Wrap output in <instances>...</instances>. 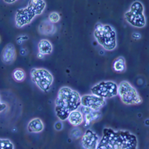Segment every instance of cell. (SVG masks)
I'll return each instance as SVG.
<instances>
[{
    "label": "cell",
    "instance_id": "obj_20",
    "mask_svg": "<svg viewBox=\"0 0 149 149\" xmlns=\"http://www.w3.org/2000/svg\"><path fill=\"white\" fill-rule=\"evenodd\" d=\"M0 149H14V145L8 139H0Z\"/></svg>",
    "mask_w": 149,
    "mask_h": 149
},
{
    "label": "cell",
    "instance_id": "obj_10",
    "mask_svg": "<svg viewBox=\"0 0 149 149\" xmlns=\"http://www.w3.org/2000/svg\"><path fill=\"white\" fill-rule=\"evenodd\" d=\"M98 135L91 129H87L82 135L81 144L85 149H96L99 142Z\"/></svg>",
    "mask_w": 149,
    "mask_h": 149
},
{
    "label": "cell",
    "instance_id": "obj_17",
    "mask_svg": "<svg viewBox=\"0 0 149 149\" xmlns=\"http://www.w3.org/2000/svg\"><path fill=\"white\" fill-rule=\"evenodd\" d=\"M55 28H54V25L51 22L47 21L42 22L40 26H39V31L41 34L42 35H50V34H53L55 32Z\"/></svg>",
    "mask_w": 149,
    "mask_h": 149
},
{
    "label": "cell",
    "instance_id": "obj_15",
    "mask_svg": "<svg viewBox=\"0 0 149 149\" xmlns=\"http://www.w3.org/2000/svg\"><path fill=\"white\" fill-rule=\"evenodd\" d=\"M38 51L39 54H42L44 56L51 54L53 52V45L48 40L42 39L38 43Z\"/></svg>",
    "mask_w": 149,
    "mask_h": 149
},
{
    "label": "cell",
    "instance_id": "obj_27",
    "mask_svg": "<svg viewBox=\"0 0 149 149\" xmlns=\"http://www.w3.org/2000/svg\"><path fill=\"white\" fill-rule=\"evenodd\" d=\"M5 108H6V104H3V103L1 102V100H0V112L3 111V110H4Z\"/></svg>",
    "mask_w": 149,
    "mask_h": 149
},
{
    "label": "cell",
    "instance_id": "obj_21",
    "mask_svg": "<svg viewBox=\"0 0 149 149\" xmlns=\"http://www.w3.org/2000/svg\"><path fill=\"white\" fill-rule=\"evenodd\" d=\"M60 19H61V16L58 12H51L48 16V22L53 24L58 22Z\"/></svg>",
    "mask_w": 149,
    "mask_h": 149
},
{
    "label": "cell",
    "instance_id": "obj_11",
    "mask_svg": "<svg viewBox=\"0 0 149 149\" xmlns=\"http://www.w3.org/2000/svg\"><path fill=\"white\" fill-rule=\"evenodd\" d=\"M79 110L83 115V118H84V124L85 126H88L89 124H91V123L98 120L101 116V112L100 111H97L94 109H91L90 108H86L84 106L79 107Z\"/></svg>",
    "mask_w": 149,
    "mask_h": 149
},
{
    "label": "cell",
    "instance_id": "obj_28",
    "mask_svg": "<svg viewBox=\"0 0 149 149\" xmlns=\"http://www.w3.org/2000/svg\"><path fill=\"white\" fill-rule=\"evenodd\" d=\"M16 2H17L16 0H5L4 1V3H14Z\"/></svg>",
    "mask_w": 149,
    "mask_h": 149
},
{
    "label": "cell",
    "instance_id": "obj_1",
    "mask_svg": "<svg viewBox=\"0 0 149 149\" xmlns=\"http://www.w3.org/2000/svg\"><path fill=\"white\" fill-rule=\"evenodd\" d=\"M137 137L127 130L105 128L96 149H137Z\"/></svg>",
    "mask_w": 149,
    "mask_h": 149
},
{
    "label": "cell",
    "instance_id": "obj_2",
    "mask_svg": "<svg viewBox=\"0 0 149 149\" xmlns=\"http://www.w3.org/2000/svg\"><path fill=\"white\" fill-rule=\"evenodd\" d=\"M81 106V96L78 91L68 86L61 87L55 99V114L61 121L67 120L72 111Z\"/></svg>",
    "mask_w": 149,
    "mask_h": 149
},
{
    "label": "cell",
    "instance_id": "obj_3",
    "mask_svg": "<svg viewBox=\"0 0 149 149\" xmlns=\"http://www.w3.org/2000/svg\"><path fill=\"white\" fill-rule=\"evenodd\" d=\"M94 37L97 42L107 51H113L117 47L116 32L109 24H96Z\"/></svg>",
    "mask_w": 149,
    "mask_h": 149
},
{
    "label": "cell",
    "instance_id": "obj_30",
    "mask_svg": "<svg viewBox=\"0 0 149 149\" xmlns=\"http://www.w3.org/2000/svg\"><path fill=\"white\" fill-rule=\"evenodd\" d=\"M0 43H1V37H0Z\"/></svg>",
    "mask_w": 149,
    "mask_h": 149
},
{
    "label": "cell",
    "instance_id": "obj_7",
    "mask_svg": "<svg viewBox=\"0 0 149 149\" xmlns=\"http://www.w3.org/2000/svg\"><path fill=\"white\" fill-rule=\"evenodd\" d=\"M118 85L114 81H102L93 85L91 89V94L98 96L102 98H111L117 96Z\"/></svg>",
    "mask_w": 149,
    "mask_h": 149
},
{
    "label": "cell",
    "instance_id": "obj_23",
    "mask_svg": "<svg viewBox=\"0 0 149 149\" xmlns=\"http://www.w3.org/2000/svg\"><path fill=\"white\" fill-rule=\"evenodd\" d=\"M28 39H29V36H25V35H22V36H17V42L18 43V44H22L23 42L28 41Z\"/></svg>",
    "mask_w": 149,
    "mask_h": 149
},
{
    "label": "cell",
    "instance_id": "obj_9",
    "mask_svg": "<svg viewBox=\"0 0 149 149\" xmlns=\"http://www.w3.org/2000/svg\"><path fill=\"white\" fill-rule=\"evenodd\" d=\"M106 102L104 98H102L94 94H87L81 97V106L90 108L91 109L100 111V109L105 105Z\"/></svg>",
    "mask_w": 149,
    "mask_h": 149
},
{
    "label": "cell",
    "instance_id": "obj_13",
    "mask_svg": "<svg viewBox=\"0 0 149 149\" xmlns=\"http://www.w3.org/2000/svg\"><path fill=\"white\" fill-rule=\"evenodd\" d=\"M68 122L70 124H72L74 127H78L81 124H83L84 123V118H83V115L80 112L79 109L72 111L67 118Z\"/></svg>",
    "mask_w": 149,
    "mask_h": 149
},
{
    "label": "cell",
    "instance_id": "obj_6",
    "mask_svg": "<svg viewBox=\"0 0 149 149\" xmlns=\"http://www.w3.org/2000/svg\"><path fill=\"white\" fill-rule=\"evenodd\" d=\"M30 76L33 83L45 92L50 90L54 82L52 73L44 68H33L30 72Z\"/></svg>",
    "mask_w": 149,
    "mask_h": 149
},
{
    "label": "cell",
    "instance_id": "obj_12",
    "mask_svg": "<svg viewBox=\"0 0 149 149\" xmlns=\"http://www.w3.org/2000/svg\"><path fill=\"white\" fill-rule=\"evenodd\" d=\"M17 52L12 43L7 44L2 51V61L4 64L10 65L16 61Z\"/></svg>",
    "mask_w": 149,
    "mask_h": 149
},
{
    "label": "cell",
    "instance_id": "obj_25",
    "mask_svg": "<svg viewBox=\"0 0 149 149\" xmlns=\"http://www.w3.org/2000/svg\"><path fill=\"white\" fill-rule=\"evenodd\" d=\"M54 127H55V128H56L57 130H61V129L62 128V124H61V122H59V123H55Z\"/></svg>",
    "mask_w": 149,
    "mask_h": 149
},
{
    "label": "cell",
    "instance_id": "obj_22",
    "mask_svg": "<svg viewBox=\"0 0 149 149\" xmlns=\"http://www.w3.org/2000/svg\"><path fill=\"white\" fill-rule=\"evenodd\" d=\"M71 135H72V137L74 138V139H79V138L81 137L83 134H82V132H81V130H80L79 128L75 127V128L71 131Z\"/></svg>",
    "mask_w": 149,
    "mask_h": 149
},
{
    "label": "cell",
    "instance_id": "obj_14",
    "mask_svg": "<svg viewBox=\"0 0 149 149\" xmlns=\"http://www.w3.org/2000/svg\"><path fill=\"white\" fill-rule=\"evenodd\" d=\"M43 129L44 124L40 118H34L28 124V131L30 133H41Z\"/></svg>",
    "mask_w": 149,
    "mask_h": 149
},
{
    "label": "cell",
    "instance_id": "obj_4",
    "mask_svg": "<svg viewBox=\"0 0 149 149\" xmlns=\"http://www.w3.org/2000/svg\"><path fill=\"white\" fill-rule=\"evenodd\" d=\"M145 8L141 2L134 1L132 3L129 10L125 12L124 19L126 22L135 28H143L146 26Z\"/></svg>",
    "mask_w": 149,
    "mask_h": 149
},
{
    "label": "cell",
    "instance_id": "obj_24",
    "mask_svg": "<svg viewBox=\"0 0 149 149\" xmlns=\"http://www.w3.org/2000/svg\"><path fill=\"white\" fill-rule=\"evenodd\" d=\"M132 38L134 39V40H140L141 38V35L139 33V32H134L133 34H132Z\"/></svg>",
    "mask_w": 149,
    "mask_h": 149
},
{
    "label": "cell",
    "instance_id": "obj_19",
    "mask_svg": "<svg viewBox=\"0 0 149 149\" xmlns=\"http://www.w3.org/2000/svg\"><path fill=\"white\" fill-rule=\"evenodd\" d=\"M12 77L17 82H22L26 78L25 72L21 68H17L12 72Z\"/></svg>",
    "mask_w": 149,
    "mask_h": 149
},
{
    "label": "cell",
    "instance_id": "obj_26",
    "mask_svg": "<svg viewBox=\"0 0 149 149\" xmlns=\"http://www.w3.org/2000/svg\"><path fill=\"white\" fill-rule=\"evenodd\" d=\"M20 54H21V55H22V56H25L28 54V51H27L26 48H21L20 49Z\"/></svg>",
    "mask_w": 149,
    "mask_h": 149
},
{
    "label": "cell",
    "instance_id": "obj_8",
    "mask_svg": "<svg viewBox=\"0 0 149 149\" xmlns=\"http://www.w3.org/2000/svg\"><path fill=\"white\" fill-rule=\"evenodd\" d=\"M36 11L30 5H27L25 8H22L17 10L15 15V22L17 28L24 27L25 25L29 24L33 19L36 17Z\"/></svg>",
    "mask_w": 149,
    "mask_h": 149
},
{
    "label": "cell",
    "instance_id": "obj_16",
    "mask_svg": "<svg viewBox=\"0 0 149 149\" xmlns=\"http://www.w3.org/2000/svg\"><path fill=\"white\" fill-rule=\"evenodd\" d=\"M29 5H30L36 11V15L39 16L42 13L46 8V2L44 0H31L29 2Z\"/></svg>",
    "mask_w": 149,
    "mask_h": 149
},
{
    "label": "cell",
    "instance_id": "obj_18",
    "mask_svg": "<svg viewBox=\"0 0 149 149\" xmlns=\"http://www.w3.org/2000/svg\"><path fill=\"white\" fill-rule=\"evenodd\" d=\"M113 68L117 72H123L126 70V61L123 57H118L113 63Z\"/></svg>",
    "mask_w": 149,
    "mask_h": 149
},
{
    "label": "cell",
    "instance_id": "obj_29",
    "mask_svg": "<svg viewBox=\"0 0 149 149\" xmlns=\"http://www.w3.org/2000/svg\"><path fill=\"white\" fill-rule=\"evenodd\" d=\"M37 57H38L39 59H43V58H44V55H43V54H39V53H38V54H37Z\"/></svg>",
    "mask_w": 149,
    "mask_h": 149
},
{
    "label": "cell",
    "instance_id": "obj_5",
    "mask_svg": "<svg viewBox=\"0 0 149 149\" xmlns=\"http://www.w3.org/2000/svg\"><path fill=\"white\" fill-rule=\"evenodd\" d=\"M117 95L122 102L127 105L140 104L142 103V98L137 90L128 81H122L118 85Z\"/></svg>",
    "mask_w": 149,
    "mask_h": 149
}]
</instances>
